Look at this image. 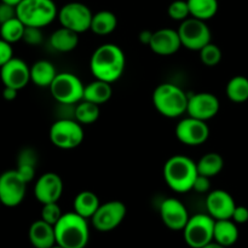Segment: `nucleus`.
<instances>
[{
	"label": "nucleus",
	"instance_id": "f257e3e1",
	"mask_svg": "<svg viewBox=\"0 0 248 248\" xmlns=\"http://www.w3.org/2000/svg\"><path fill=\"white\" fill-rule=\"evenodd\" d=\"M126 68V56L116 44L107 43L99 45L90 58V70L94 79L109 84L118 81Z\"/></svg>",
	"mask_w": 248,
	"mask_h": 248
},
{
	"label": "nucleus",
	"instance_id": "f03ea898",
	"mask_svg": "<svg viewBox=\"0 0 248 248\" xmlns=\"http://www.w3.org/2000/svg\"><path fill=\"white\" fill-rule=\"evenodd\" d=\"M164 179L171 190L186 194L193 190L198 177V167L193 159L186 155H173L164 165Z\"/></svg>",
	"mask_w": 248,
	"mask_h": 248
},
{
	"label": "nucleus",
	"instance_id": "7ed1b4c3",
	"mask_svg": "<svg viewBox=\"0 0 248 248\" xmlns=\"http://www.w3.org/2000/svg\"><path fill=\"white\" fill-rule=\"evenodd\" d=\"M56 245L64 248H85L90 240V228L86 218L78 213H63L55 224Z\"/></svg>",
	"mask_w": 248,
	"mask_h": 248
},
{
	"label": "nucleus",
	"instance_id": "20e7f679",
	"mask_svg": "<svg viewBox=\"0 0 248 248\" xmlns=\"http://www.w3.org/2000/svg\"><path fill=\"white\" fill-rule=\"evenodd\" d=\"M189 96L182 87L172 82L157 85L153 92V104L157 113L169 119H176L186 113Z\"/></svg>",
	"mask_w": 248,
	"mask_h": 248
},
{
	"label": "nucleus",
	"instance_id": "39448f33",
	"mask_svg": "<svg viewBox=\"0 0 248 248\" xmlns=\"http://www.w3.org/2000/svg\"><path fill=\"white\" fill-rule=\"evenodd\" d=\"M16 12L24 26L38 28L48 26L58 16L53 0H22L16 6Z\"/></svg>",
	"mask_w": 248,
	"mask_h": 248
},
{
	"label": "nucleus",
	"instance_id": "423d86ee",
	"mask_svg": "<svg viewBox=\"0 0 248 248\" xmlns=\"http://www.w3.org/2000/svg\"><path fill=\"white\" fill-rule=\"evenodd\" d=\"M48 137L55 147L63 150H72L84 142L85 132L81 124L75 119L61 118L51 125Z\"/></svg>",
	"mask_w": 248,
	"mask_h": 248
},
{
	"label": "nucleus",
	"instance_id": "0eeeda50",
	"mask_svg": "<svg viewBox=\"0 0 248 248\" xmlns=\"http://www.w3.org/2000/svg\"><path fill=\"white\" fill-rule=\"evenodd\" d=\"M48 89L53 99L62 106H73L84 99L85 85L73 73H58Z\"/></svg>",
	"mask_w": 248,
	"mask_h": 248
},
{
	"label": "nucleus",
	"instance_id": "6e6552de",
	"mask_svg": "<svg viewBox=\"0 0 248 248\" xmlns=\"http://www.w3.org/2000/svg\"><path fill=\"white\" fill-rule=\"evenodd\" d=\"M216 220L208 213H198L189 218L183 229L184 241L190 248H202L213 241Z\"/></svg>",
	"mask_w": 248,
	"mask_h": 248
},
{
	"label": "nucleus",
	"instance_id": "1a4fd4ad",
	"mask_svg": "<svg viewBox=\"0 0 248 248\" xmlns=\"http://www.w3.org/2000/svg\"><path fill=\"white\" fill-rule=\"evenodd\" d=\"M177 31L182 46L190 51H200L203 46L212 41V31L206 21H201L195 17H189L181 22Z\"/></svg>",
	"mask_w": 248,
	"mask_h": 248
},
{
	"label": "nucleus",
	"instance_id": "9d476101",
	"mask_svg": "<svg viewBox=\"0 0 248 248\" xmlns=\"http://www.w3.org/2000/svg\"><path fill=\"white\" fill-rule=\"evenodd\" d=\"M92 16L93 14L87 5L79 1H72L63 5L58 10L57 18L61 27L81 34L90 31Z\"/></svg>",
	"mask_w": 248,
	"mask_h": 248
},
{
	"label": "nucleus",
	"instance_id": "9b49d317",
	"mask_svg": "<svg viewBox=\"0 0 248 248\" xmlns=\"http://www.w3.org/2000/svg\"><path fill=\"white\" fill-rule=\"evenodd\" d=\"M27 183L17 170H7L0 174V200L5 207H16L26 198Z\"/></svg>",
	"mask_w": 248,
	"mask_h": 248
},
{
	"label": "nucleus",
	"instance_id": "f8f14e48",
	"mask_svg": "<svg viewBox=\"0 0 248 248\" xmlns=\"http://www.w3.org/2000/svg\"><path fill=\"white\" fill-rule=\"evenodd\" d=\"M127 208L121 201L113 200L101 203L98 210L91 218L92 225L101 232H108L116 229L125 219Z\"/></svg>",
	"mask_w": 248,
	"mask_h": 248
},
{
	"label": "nucleus",
	"instance_id": "ddd939ff",
	"mask_svg": "<svg viewBox=\"0 0 248 248\" xmlns=\"http://www.w3.org/2000/svg\"><path fill=\"white\" fill-rule=\"evenodd\" d=\"M176 137L182 144L188 147H199L206 143L210 137V127L207 123L199 119L184 118L177 124L176 126Z\"/></svg>",
	"mask_w": 248,
	"mask_h": 248
},
{
	"label": "nucleus",
	"instance_id": "4468645a",
	"mask_svg": "<svg viewBox=\"0 0 248 248\" xmlns=\"http://www.w3.org/2000/svg\"><path fill=\"white\" fill-rule=\"evenodd\" d=\"M220 109L219 99L211 92H199L189 97L186 113L191 118L208 121L215 118Z\"/></svg>",
	"mask_w": 248,
	"mask_h": 248
},
{
	"label": "nucleus",
	"instance_id": "2eb2a0df",
	"mask_svg": "<svg viewBox=\"0 0 248 248\" xmlns=\"http://www.w3.org/2000/svg\"><path fill=\"white\" fill-rule=\"evenodd\" d=\"M0 80L4 86L19 91L31 82V67L21 58H11L0 68Z\"/></svg>",
	"mask_w": 248,
	"mask_h": 248
},
{
	"label": "nucleus",
	"instance_id": "dca6fc26",
	"mask_svg": "<svg viewBox=\"0 0 248 248\" xmlns=\"http://www.w3.org/2000/svg\"><path fill=\"white\" fill-rule=\"evenodd\" d=\"M160 217L170 230L181 232L186 225L190 216L182 201L174 198H167L160 205Z\"/></svg>",
	"mask_w": 248,
	"mask_h": 248
},
{
	"label": "nucleus",
	"instance_id": "f3484780",
	"mask_svg": "<svg viewBox=\"0 0 248 248\" xmlns=\"http://www.w3.org/2000/svg\"><path fill=\"white\" fill-rule=\"evenodd\" d=\"M63 193V181L55 172H46L34 184V196L41 203L58 202Z\"/></svg>",
	"mask_w": 248,
	"mask_h": 248
},
{
	"label": "nucleus",
	"instance_id": "a211bd4d",
	"mask_svg": "<svg viewBox=\"0 0 248 248\" xmlns=\"http://www.w3.org/2000/svg\"><path fill=\"white\" fill-rule=\"evenodd\" d=\"M236 203L232 194L223 189H216L208 193L206 199V210L215 220L232 219Z\"/></svg>",
	"mask_w": 248,
	"mask_h": 248
},
{
	"label": "nucleus",
	"instance_id": "6ab92c4d",
	"mask_svg": "<svg viewBox=\"0 0 248 248\" xmlns=\"http://www.w3.org/2000/svg\"><path fill=\"white\" fill-rule=\"evenodd\" d=\"M150 50L159 56H172L178 52L182 46L178 31L172 28H161L153 31L149 44Z\"/></svg>",
	"mask_w": 248,
	"mask_h": 248
},
{
	"label": "nucleus",
	"instance_id": "aec40b11",
	"mask_svg": "<svg viewBox=\"0 0 248 248\" xmlns=\"http://www.w3.org/2000/svg\"><path fill=\"white\" fill-rule=\"evenodd\" d=\"M28 239L34 248H52L56 245L55 227L39 219L31 224Z\"/></svg>",
	"mask_w": 248,
	"mask_h": 248
},
{
	"label": "nucleus",
	"instance_id": "412c9836",
	"mask_svg": "<svg viewBox=\"0 0 248 248\" xmlns=\"http://www.w3.org/2000/svg\"><path fill=\"white\" fill-rule=\"evenodd\" d=\"M57 74L55 65L50 61L40 60L31 65V81L41 89H48Z\"/></svg>",
	"mask_w": 248,
	"mask_h": 248
},
{
	"label": "nucleus",
	"instance_id": "4be33fe9",
	"mask_svg": "<svg viewBox=\"0 0 248 248\" xmlns=\"http://www.w3.org/2000/svg\"><path fill=\"white\" fill-rule=\"evenodd\" d=\"M50 46L55 51L61 53H67L75 50L79 45V34L70 29L61 27L56 29L48 39Z\"/></svg>",
	"mask_w": 248,
	"mask_h": 248
},
{
	"label": "nucleus",
	"instance_id": "5701e85b",
	"mask_svg": "<svg viewBox=\"0 0 248 248\" xmlns=\"http://www.w3.org/2000/svg\"><path fill=\"white\" fill-rule=\"evenodd\" d=\"M237 240H239V228L234 220H216L213 241L228 248L236 244Z\"/></svg>",
	"mask_w": 248,
	"mask_h": 248
},
{
	"label": "nucleus",
	"instance_id": "b1692460",
	"mask_svg": "<svg viewBox=\"0 0 248 248\" xmlns=\"http://www.w3.org/2000/svg\"><path fill=\"white\" fill-rule=\"evenodd\" d=\"M101 206L99 199L93 191H80L73 201V211L86 219H91Z\"/></svg>",
	"mask_w": 248,
	"mask_h": 248
},
{
	"label": "nucleus",
	"instance_id": "393cba45",
	"mask_svg": "<svg viewBox=\"0 0 248 248\" xmlns=\"http://www.w3.org/2000/svg\"><path fill=\"white\" fill-rule=\"evenodd\" d=\"M118 27V17L109 10H101L92 16L90 31L96 35L106 36L113 33Z\"/></svg>",
	"mask_w": 248,
	"mask_h": 248
},
{
	"label": "nucleus",
	"instance_id": "a878e982",
	"mask_svg": "<svg viewBox=\"0 0 248 248\" xmlns=\"http://www.w3.org/2000/svg\"><path fill=\"white\" fill-rule=\"evenodd\" d=\"M111 96H113V87L109 82L94 79L90 84L85 85V101L92 102V103L101 106V104L107 103L111 98Z\"/></svg>",
	"mask_w": 248,
	"mask_h": 248
},
{
	"label": "nucleus",
	"instance_id": "bb28decb",
	"mask_svg": "<svg viewBox=\"0 0 248 248\" xmlns=\"http://www.w3.org/2000/svg\"><path fill=\"white\" fill-rule=\"evenodd\" d=\"M196 167H198L199 174L213 178L218 176L224 169V159L218 153H207L196 162Z\"/></svg>",
	"mask_w": 248,
	"mask_h": 248
},
{
	"label": "nucleus",
	"instance_id": "cd10ccee",
	"mask_svg": "<svg viewBox=\"0 0 248 248\" xmlns=\"http://www.w3.org/2000/svg\"><path fill=\"white\" fill-rule=\"evenodd\" d=\"M225 94L234 103H245L248 101V78L235 75L228 81Z\"/></svg>",
	"mask_w": 248,
	"mask_h": 248
},
{
	"label": "nucleus",
	"instance_id": "c85d7f7f",
	"mask_svg": "<svg viewBox=\"0 0 248 248\" xmlns=\"http://www.w3.org/2000/svg\"><path fill=\"white\" fill-rule=\"evenodd\" d=\"M190 10V17L208 21L218 12V0H186Z\"/></svg>",
	"mask_w": 248,
	"mask_h": 248
},
{
	"label": "nucleus",
	"instance_id": "c756f323",
	"mask_svg": "<svg viewBox=\"0 0 248 248\" xmlns=\"http://www.w3.org/2000/svg\"><path fill=\"white\" fill-rule=\"evenodd\" d=\"M99 106L94 104L92 102L85 101L78 103V106L74 109V119L80 123L81 125H91L96 123L99 118Z\"/></svg>",
	"mask_w": 248,
	"mask_h": 248
},
{
	"label": "nucleus",
	"instance_id": "7c9ffc66",
	"mask_svg": "<svg viewBox=\"0 0 248 248\" xmlns=\"http://www.w3.org/2000/svg\"><path fill=\"white\" fill-rule=\"evenodd\" d=\"M24 29H26V26L23 22L18 17H15L10 21L0 24V38L10 44L18 43L23 39Z\"/></svg>",
	"mask_w": 248,
	"mask_h": 248
},
{
	"label": "nucleus",
	"instance_id": "2f4dec72",
	"mask_svg": "<svg viewBox=\"0 0 248 248\" xmlns=\"http://www.w3.org/2000/svg\"><path fill=\"white\" fill-rule=\"evenodd\" d=\"M200 61L206 65V67H216L220 63L223 57V52L220 47L211 41L206 46H203L200 51Z\"/></svg>",
	"mask_w": 248,
	"mask_h": 248
},
{
	"label": "nucleus",
	"instance_id": "473e14b6",
	"mask_svg": "<svg viewBox=\"0 0 248 248\" xmlns=\"http://www.w3.org/2000/svg\"><path fill=\"white\" fill-rule=\"evenodd\" d=\"M167 15L171 19L178 22L186 21L190 17V10L186 0H174L169 5L167 9Z\"/></svg>",
	"mask_w": 248,
	"mask_h": 248
},
{
	"label": "nucleus",
	"instance_id": "72a5a7b5",
	"mask_svg": "<svg viewBox=\"0 0 248 248\" xmlns=\"http://www.w3.org/2000/svg\"><path fill=\"white\" fill-rule=\"evenodd\" d=\"M62 216V210H61L58 202H50L43 205V208H41V219L45 220L48 224L55 227V224L61 219Z\"/></svg>",
	"mask_w": 248,
	"mask_h": 248
},
{
	"label": "nucleus",
	"instance_id": "f704fd0d",
	"mask_svg": "<svg viewBox=\"0 0 248 248\" xmlns=\"http://www.w3.org/2000/svg\"><path fill=\"white\" fill-rule=\"evenodd\" d=\"M38 153L31 147H26L18 153L17 156V166H33L36 167L38 164Z\"/></svg>",
	"mask_w": 248,
	"mask_h": 248
},
{
	"label": "nucleus",
	"instance_id": "c9c22d12",
	"mask_svg": "<svg viewBox=\"0 0 248 248\" xmlns=\"http://www.w3.org/2000/svg\"><path fill=\"white\" fill-rule=\"evenodd\" d=\"M41 29L43 28H38V27H26L22 40L31 46L40 45L44 40V34Z\"/></svg>",
	"mask_w": 248,
	"mask_h": 248
},
{
	"label": "nucleus",
	"instance_id": "e433bc0d",
	"mask_svg": "<svg viewBox=\"0 0 248 248\" xmlns=\"http://www.w3.org/2000/svg\"><path fill=\"white\" fill-rule=\"evenodd\" d=\"M11 58H14V48L12 44L7 43L4 39L0 38V68L9 62Z\"/></svg>",
	"mask_w": 248,
	"mask_h": 248
},
{
	"label": "nucleus",
	"instance_id": "4c0bfd02",
	"mask_svg": "<svg viewBox=\"0 0 248 248\" xmlns=\"http://www.w3.org/2000/svg\"><path fill=\"white\" fill-rule=\"evenodd\" d=\"M193 190L198 194H208L211 191V178L198 174L194 182Z\"/></svg>",
	"mask_w": 248,
	"mask_h": 248
},
{
	"label": "nucleus",
	"instance_id": "58836bf2",
	"mask_svg": "<svg viewBox=\"0 0 248 248\" xmlns=\"http://www.w3.org/2000/svg\"><path fill=\"white\" fill-rule=\"evenodd\" d=\"M15 17H17L16 6L0 1V24L15 18Z\"/></svg>",
	"mask_w": 248,
	"mask_h": 248
},
{
	"label": "nucleus",
	"instance_id": "ea45409f",
	"mask_svg": "<svg viewBox=\"0 0 248 248\" xmlns=\"http://www.w3.org/2000/svg\"><path fill=\"white\" fill-rule=\"evenodd\" d=\"M232 220H234L236 224H245L248 222V208L246 206H237L235 207L232 213Z\"/></svg>",
	"mask_w": 248,
	"mask_h": 248
},
{
	"label": "nucleus",
	"instance_id": "a19ab883",
	"mask_svg": "<svg viewBox=\"0 0 248 248\" xmlns=\"http://www.w3.org/2000/svg\"><path fill=\"white\" fill-rule=\"evenodd\" d=\"M17 172L21 174L22 178L27 182V183H31L34 178H35V172L36 167L33 166H17Z\"/></svg>",
	"mask_w": 248,
	"mask_h": 248
},
{
	"label": "nucleus",
	"instance_id": "79ce46f5",
	"mask_svg": "<svg viewBox=\"0 0 248 248\" xmlns=\"http://www.w3.org/2000/svg\"><path fill=\"white\" fill-rule=\"evenodd\" d=\"M17 93H18V90L4 86V90H2V98L6 99V101H14V99H16Z\"/></svg>",
	"mask_w": 248,
	"mask_h": 248
},
{
	"label": "nucleus",
	"instance_id": "37998d69",
	"mask_svg": "<svg viewBox=\"0 0 248 248\" xmlns=\"http://www.w3.org/2000/svg\"><path fill=\"white\" fill-rule=\"evenodd\" d=\"M152 36H153V31H142L140 33V41L144 45L149 46L150 40H152Z\"/></svg>",
	"mask_w": 248,
	"mask_h": 248
},
{
	"label": "nucleus",
	"instance_id": "c03bdc74",
	"mask_svg": "<svg viewBox=\"0 0 248 248\" xmlns=\"http://www.w3.org/2000/svg\"><path fill=\"white\" fill-rule=\"evenodd\" d=\"M202 248H227V247H224V246H222V245L217 244V242L212 241V242H211V244L206 245V246H203Z\"/></svg>",
	"mask_w": 248,
	"mask_h": 248
},
{
	"label": "nucleus",
	"instance_id": "a18cd8bd",
	"mask_svg": "<svg viewBox=\"0 0 248 248\" xmlns=\"http://www.w3.org/2000/svg\"><path fill=\"white\" fill-rule=\"evenodd\" d=\"M0 1H2V2H6V4H10V5H12V6H17V5H18L19 2L22 1V0H0Z\"/></svg>",
	"mask_w": 248,
	"mask_h": 248
},
{
	"label": "nucleus",
	"instance_id": "49530a36",
	"mask_svg": "<svg viewBox=\"0 0 248 248\" xmlns=\"http://www.w3.org/2000/svg\"><path fill=\"white\" fill-rule=\"evenodd\" d=\"M52 248H64V247H62V246H60V245H55V246H53Z\"/></svg>",
	"mask_w": 248,
	"mask_h": 248
},
{
	"label": "nucleus",
	"instance_id": "de8ad7c7",
	"mask_svg": "<svg viewBox=\"0 0 248 248\" xmlns=\"http://www.w3.org/2000/svg\"><path fill=\"white\" fill-rule=\"evenodd\" d=\"M0 206H2V203H1V200H0Z\"/></svg>",
	"mask_w": 248,
	"mask_h": 248
}]
</instances>
